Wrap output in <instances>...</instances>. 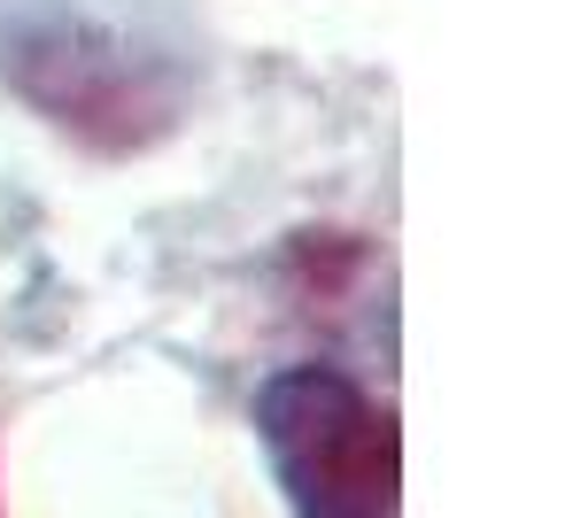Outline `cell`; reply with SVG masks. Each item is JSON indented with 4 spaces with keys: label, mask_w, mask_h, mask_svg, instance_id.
Listing matches in <instances>:
<instances>
[{
    "label": "cell",
    "mask_w": 565,
    "mask_h": 518,
    "mask_svg": "<svg viewBox=\"0 0 565 518\" xmlns=\"http://www.w3.org/2000/svg\"><path fill=\"white\" fill-rule=\"evenodd\" d=\"M256 441L295 518H395V418L333 364H287L256 387Z\"/></svg>",
    "instance_id": "cell-2"
},
{
    "label": "cell",
    "mask_w": 565,
    "mask_h": 518,
    "mask_svg": "<svg viewBox=\"0 0 565 518\" xmlns=\"http://www.w3.org/2000/svg\"><path fill=\"white\" fill-rule=\"evenodd\" d=\"M0 78L63 132L140 148L179 125L186 47L102 0H0Z\"/></svg>",
    "instance_id": "cell-1"
}]
</instances>
